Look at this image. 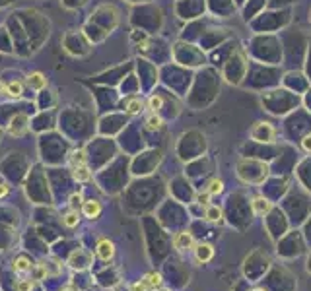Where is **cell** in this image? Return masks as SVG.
<instances>
[{"instance_id": "cell-1", "label": "cell", "mask_w": 311, "mask_h": 291, "mask_svg": "<svg viewBox=\"0 0 311 291\" xmlns=\"http://www.w3.org/2000/svg\"><path fill=\"white\" fill-rule=\"evenodd\" d=\"M90 264H92V256L88 252H84L82 248L72 252L70 258H68V266L74 268V270H86V268H90Z\"/></svg>"}, {"instance_id": "cell-2", "label": "cell", "mask_w": 311, "mask_h": 291, "mask_svg": "<svg viewBox=\"0 0 311 291\" xmlns=\"http://www.w3.org/2000/svg\"><path fill=\"white\" fill-rule=\"evenodd\" d=\"M195 237H193V233H189V231H181V233H177L175 237H173V246L179 250V252H185V250H193L195 248Z\"/></svg>"}, {"instance_id": "cell-3", "label": "cell", "mask_w": 311, "mask_h": 291, "mask_svg": "<svg viewBox=\"0 0 311 291\" xmlns=\"http://www.w3.org/2000/svg\"><path fill=\"white\" fill-rule=\"evenodd\" d=\"M96 256H98L100 260H104V262L113 260V256H115V244H113V241L102 239V241L98 242V244H96Z\"/></svg>"}, {"instance_id": "cell-4", "label": "cell", "mask_w": 311, "mask_h": 291, "mask_svg": "<svg viewBox=\"0 0 311 291\" xmlns=\"http://www.w3.org/2000/svg\"><path fill=\"white\" fill-rule=\"evenodd\" d=\"M253 138L255 140H259V142H272V138H274V128L268 124V122H259L255 128H253Z\"/></svg>"}, {"instance_id": "cell-5", "label": "cell", "mask_w": 311, "mask_h": 291, "mask_svg": "<svg viewBox=\"0 0 311 291\" xmlns=\"http://www.w3.org/2000/svg\"><path fill=\"white\" fill-rule=\"evenodd\" d=\"M193 250H195L197 262H201V264H207V262H210V260L214 258V246L208 244V242H199V244H195Z\"/></svg>"}, {"instance_id": "cell-6", "label": "cell", "mask_w": 311, "mask_h": 291, "mask_svg": "<svg viewBox=\"0 0 311 291\" xmlns=\"http://www.w3.org/2000/svg\"><path fill=\"white\" fill-rule=\"evenodd\" d=\"M82 214H84L86 218H90V219H98L100 214H102V204H100V200H86V202L82 204Z\"/></svg>"}, {"instance_id": "cell-7", "label": "cell", "mask_w": 311, "mask_h": 291, "mask_svg": "<svg viewBox=\"0 0 311 291\" xmlns=\"http://www.w3.org/2000/svg\"><path fill=\"white\" fill-rule=\"evenodd\" d=\"M251 210H253L255 216H264V214H268L272 210V202H268L262 196H257V198L251 200Z\"/></svg>"}, {"instance_id": "cell-8", "label": "cell", "mask_w": 311, "mask_h": 291, "mask_svg": "<svg viewBox=\"0 0 311 291\" xmlns=\"http://www.w3.org/2000/svg\"><path fill=\"white\" fill-rule=\"evenodd\" d=\"M31 268H33V264H31V260H29L27 256H18V258L14 260V272L20 274V276L29 274Z\"/></svg>"}, {"instance_id": "cell-9", "label": "cell", "mask_w": 311, "mask_h": 291, "mask_svg": "<svg viewBox=\"0 0 311 291\" xmlns=\"http://www.w3.org/2000/svg\"><path fill=\"white\" fill-rule=\"evenodd\" d=\"M27 132V117H16L10 124V134L14 136H22Z\"/></svg>"}, {"instance_id": "cell-10", "label": "cell", "mask_w": 311, "mask_h": 291, "mask_svg": "<svg viewBox=\"0 0 311 291\" xmlns=\"http://www.w3.org/2000/svg\"><path fill=\"white\" fill-rule=\"evenodd\" d=\"M27 86H29L31 90H43V88L47 86V78H45L41 72H33V74L27 76Z\"/></svg>"}, {"instance_id": "cell-11", "label": "cell", "mask_w": 311, "mask_h": 291, "mask_svg": "<svg viewBox=\"0 0 311 291\" xmlns=\"http://www.w3.org/2000/svg\"><path fill=\"white\" fill-rule=\"evenodd\" d=\"M72 177H74V181H78V183H88V181L92 179V171H90L88 165H78V167L72 169Z\"/></svg>"}, {"instance_id": "cell-12", "label": "cell", "mask_w": 311, "mask_h": 291, "mask_svg": "<svg viewBox=\"0 0 311 291\" xmlns=\"http://www.w3.org/2000/svg\"><path fill=\"white\" fill-rule=\"evenodd\" d=\"M142 282L148 286V290L150 291H156L161 288V284H163V280H161V274H157V272H148L144 278H142Z\"/></svg>"}, {"instance_id": "cell-13", "label": "cell", "mask_w": 311, "mask_h": 291, "mask_svg": "<svg viewBox=\"0 0 311 291\" xmlns=\"http://www.w3.org/2000/svg\"><path fill=\"white\" fill-rule=\"evenodd\" d=\"M205 218H207L208 221H212V223H220L222 221V208L220 206H207V210H205Z\"/></svg>"}, {"instance_id": "cell-14", "label": "cell", "mask_w": 311, "mask_h": 291, "mask_svg": "<svg viewBox=\"0 0 311 291\" xmlns=\"http://www.w3.org/2000/svg\"><path fill=\"white\" fill-rule=\"evenodd\" d=\"M68 163H70V167L74 169V167H78V165H86V151L84 149H76V151H72L70 153V157H68Z\"/></svg>"}, {"instance_id": "cell-15", "label": "cell", "mask_w": 311, "mask_h": 291, "mask_svg": "<svg viewBox=\"0 0 311 291\" xmlns=\"http://www.w3.org/2000/svg\"><path fill=\"white\" fill-rule=\"evenodd\" d=\"M31 280L37 284V282H43V280H47L49 278V274H47V270H45V266L43 264H33V268H31Z\"/></svg>"}, {"instance_id": "cell-16", "label": "cell", "mask_w": 311, "mask_h": 291, "mask_svg": "<svg viewBox=\"0 0 311 291\" xmlns=\"http://www.w3.org/2000/svg\"><path fill=\"white\" fill-rule=\"evenodd\" d=\"M43 266H45V270H47V274L49 276H58L60 274V270H62V264L58 262V260H54V258H47L45 262H41Z\"/></svg>"}, {"instance_id": "cell-17", "label": "cell", "mask_w": 311, "mask_h": 291, "mask_svg": "<svg viewBox=\"0 0 311 291\" xmlns=\"http://www.w3.org/2000/svg\"><path fill=\"white\" fill-rule=\"evenodd\" d=\"M62 223L66 225V227H76L78 223H80V212H76V210H70L64 218H62Z\"/></svg>"}, {"instance_id": "cell-18", "label": "cell", "mask_w": 311, "mask_h": 291, "mask_svg": "<svg viewBox=\"0 0 311 291\" xmlns=\"http://www.w3.org/2000/svg\"><path fill=\"white\" fill-rule=\"evenodd\" d=\"M4 92L12 97H22V94H24V86H22V82H10V84H6Z\"/></svg>"}, {"instance_id": "cell-19", "label": "cell", "mask_w": 311, "mask_h": 291, "mask_svg": "<svg viewBox=\"0 0 311 291\" xmlns=\"http://www.w3.org/2000/svg\"><path fill=\"white\" fill-rule=\"evenodd\" d=\"M125 111H127L129 115H136V113H140V111H142V101H140V99H136V97L129 99V101H127V105H125Z\"/></svg>"}, {"instance_id": "cell-20", "label": "cell", "mask_w": 311, "mask_h": 291, "mask_svg": "<svg viewBox=\"0 0 311 291\" xmlns=\"http://www.w3.org/2000/svg\"><path fill=\"white\" fill-rule=\"evenodd\" d=\"M207 193L210 194V196H216V194L224 193V181H222V179H212V181L208 183Z\"/></svg>"}, {"instance_id": "cell-21", "label": "cell", "mask_w": 311, "mask_h": 291, "mask_svg": "<svg viewBox=\"0 0 311 291\" xmlns=\"http://www.w3.org/2000/svg\"><path fill=\"white\" fill-rule=\"evenodd\" d=\"M161 126H163V121H161V117H159V115H152V117H148V119H146V128H148V130H159V128H161Z\"/></svg>"}, {"instance_id": "cell-22", "label": "cell", "mask_w": 311, "mask_h": 291, "mask_svg": "<svg viewBox=\"0 0 311 291\" xmlns=\"http://www.w3.org/2000/svg\"><path fill=\"white\" fill-rule=\"evenodd\" d=\"M82 204H84V200H82V194H72L70 196V200H68V206H70V210H82Z\"/></svg>"}, {"instance_id": "cell-23", "label": "cell", "mask_w": 311, "mask_h": 291, "mask_svg": "<svg viewBox=\"0 0 311 291\" xmlns=\"http://www.w3.org/2000/svg\"><path fill=\"white\" fill-rule=\"evenodd\" d=\"M35 288V282L29 278V280H20L18 284H16V291H33Z\"/></svg>"}, {"instance_id": "cell-24", "label": "cell", "mask_w": 311, "mask_h": 291, "mask_svg": "<svg viewBox=\"0 0 311 291\" xmlns=\"http://www.w3.org/2000/svg\"><path fill=\"white\" fill-rule=\"evenodd\" d=\"M161 105H163V99L159 96H152L150 97V101H148V107L154 111V113H157L159 109H161Z\"/></svg>"}, {"instance_id": "cell-25", "label": "cell", "mask_w": 311, "mask_h": 291, "mask_svg": "<svg viewBox=\"0 0 311 291\" xmlns=\"http://www.w3.org/2000/svg\"><path fill=\"white\" fill-rule=\"evenodd\" d=\"M130 291H150V290H148V286L140 280V282H136V284H132V286H130Z\"/></svg>"}, {"instance_id": "cell-26", "label": "cell", "mask_w": 311, "mask_h": 291, "mask_svg": "<svg viewBox=\"0 0 311 291\" xmlns=\"http://www.w3.org/2000/svg\"><path fill=\"white\" fill-rule=\"evenodd\" d=\"M208 198H210V194H208V193L199 194V196H197V200H199L201 204H205V206H208Z\"/></svg>"}, {"instance_id": "cell-27", "label": "cell", "mask_w": 311, "mask_h": 291, "mask_svg": "<svg viewBox=\"0 0 311 291\" xmlns=\"http://www.w3.org/2000/svg\"><path fill=\"white\" fill-rule=\"evenodd\" d=\"M302 146H304L306 151H311V136H306V138L302 140Z\"/></svg>"}, {"instance_id": "cell-28", "label": "cell", "mask_w": 311, "mask_h": 291, "mask_svg": "<svg viewBox=\"0 0 311 291\" xmlns=\"http://www.w3.org/2000/svg\"><path fill=\"white\" fill-rule=\"evenodd\" d=\"M8 191H10L8 185H6V183H0V198H4V196L8 194Z\"/></svg>"}, {"instance_id": "cell-29", "label": "cell", "mask_w": 311, "mask_h": 291, "mask_svg": "<svg viewBox=\"0 0 311 291\" xmlns=\"http://www.w3.org/2000/svg\"><path fill=\"white\" fill-rule=\"evenodd\" d=\"M156 291H171L169 288H159V290H156Z\"/></svg>"}, {"instance_id": "cell-30", "label": "cell", "mask_w": 311, "mask_h": 291, "mask_svg": "<svg viewBox=\"0 0 311 291\" xmlns=\"http://www.w3.org/2000/svg\"><path fill=\"white\" fill-rule=\"evenodd\" d=\"M60 291H76L74 288H64V290H60Z\"/></svg>"}, {"instance_id": "cell-31", "label": "cell", "mask_w": 311, "mask_h": 291, "mask_svg": "<svg viewBox=\"0 0 311 291\" xmlns=\"http://www.w3.org/2000/svg\"><path fill=\"white\" fill-rule=\"evenodd\" d=\"M4 88H6V86H4L2 82H0V92H4Z\"/></svg>"}, {"instance_id": "cell-32", "label": "cell", "mask_w": 311, "mask_h": 291, "mask_svg": "<svg viewBox=\"0 0 311 291\" xmlns=\"http://www.w3.org/2000/svg\"><path fill=\"white\" fill-rule=\"evenodd\" d=\"M253 291H264V290H253Z\"/></svg>"}]
</instances>
